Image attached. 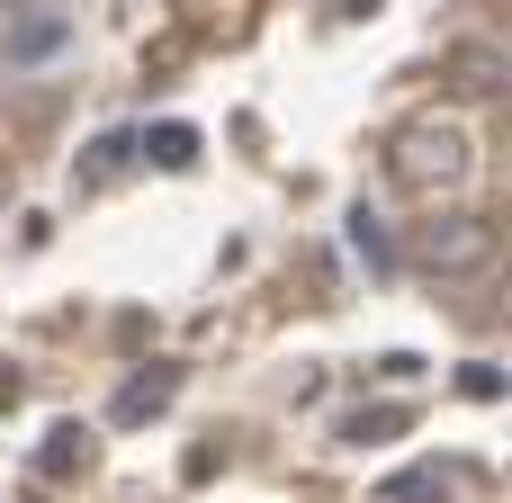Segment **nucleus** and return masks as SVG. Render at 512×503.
<instances>
[{
	"instance_id": "f257e3e1",
	"label": "nucleus",
	"mask_w": 512,
	"mask_h": 503,
	"mask_svg": "<svg viewBox=\"0 0 512 503\" xmlns=\"http://www.w3.org/2000/svg\"><path fill=\"white\" fill-rule=\"evenodd\" d=\"M468 171H477V135L459 117H441V108H423V117H405L387 135V180L405 198H423V207H441L450 189H468Z\"/></svg>"
},
{
	"instance_id": "f03ea898",
	"label": "nucleus",
	"mask_w": 512,
	"mask_h": 503,
	"mask_svg": "<svg viewBox=\"0 0 512 503\" xmlns=\"http://www.w3.org/2000/svg\"><path fill=\"white\" fill-rule=\"evenodd\" d=\"M405 261H414L423 279H468V270L495 261V216H477V207H432V216L405 234Z\"/></svg>"
},
{
	"instance_id": "7ed1b4c3",
	"label": "nucleus",
	"mask_w": 512,
	"mask_h": 503,
	"mask_svg": "<svg viewBox=\"0 0 512 503\" xmlns=\"http://www.w3.org/2000/svg\"><path fill=\"white\" fill-rule=\"evenodd\" d=\"M63 45H72V9H63V0L9 9V27H0V54H9V63H45V54H63Z\"/></svg>"
},
{
	"instance_id": "20e7f679",
	"label": "nucleus",
	"mask_w": 512,
	"mask_h": 503,
	"mask_svg": "<svg viewBox=\"0 0 512 503\" xmlns=\"http://www.w3.org/2000/svg\"><path fill=\"white\" fill-rule=\"evenodd\" d=\"M450 81H459V99H512V45L459 36V45H450Z\"/></svg>"
},
{
	"instance_id": "39448f33",
	"label": "nucleus",
	"mask_w": 512,
	"mask_h": 503,
	"mask_svg": "<svg viewBox=\"0 0 512 503\" xmlns=\"http://www.w3.org/2000/svg\"><path fill=\"white\" fill-rule=\"evenodd\" d=\"M171 396H180V369H171V360H153V369H135V378L117 387V405H108V423H126V432H135V423H153V414H162Z\"/></svg>"
},
{
	"instance_id": "423d86ee",
	"label": "nucleus",
	"mask_w": 512,
	"mask_h": 503,
	"mask_svg": "<svg viewBox=\"0 0 512 503\" xmlns=\"http://www.w3.org/2000/svg\"><path fill=\"white\" fill-rule=\"evenodd\" d=\"M450 486H459V477H450L441 459H414V468H396V477L378 486V503H450Z\"/></svg>"
},
{
	"instance_id": "0eeeda50",
	"label": "nucleus",
	"mask_w": 512,
	"mask_h": 503,
	"mask_svg": "<svg viewBox=\"0 0 512 503\" xmlns=\"http://www.w3.org/2000/svg\"><path fill=\"white\" fill-rule=\"evenodd\" d=\"M135 153H144V135H99V144L81 153V189H108V180H117Z\"/></svg>"
},
{
	"instance_id": "6e6552de",
	"label": "nucleus",
	"mask_w": 512,
	"mask_h": 503,
	"mask_svg": "<svg viewBox=\"0 0 512 503\" xmlns=\"http://www.w3.org/2000/svg\"><path fill=\"white\" fill-rule=\"evenodd\" d=\"M144 153H153L162 171H198V126H180V117H171V126H153V135H144Z\"/></svg>"
},
{
	"instance_id": "1a4fd4ad",
	"label": "nucleus",
	"mask_w": 512,
	"mask_h": 503,
	"mask_svg": "<svg viewBox=\"0 0 512 503\" xmlns=\"http://www.w3.org/2000/svg\"><path fill=\"white\" fill-rule=\"evenodd\" d=\"M405 423H414V414H405V405H360V414H351V423H342V441H351V450H369V441H396V432H405Z\"/></svg>"
},
{
	"instance_id": "9d476101",
	"label": "nucleus",
	"mask_w": 512,
	"mask_h": 503,
	"mask_svg": "<svg viewBox=\"0 0 512 503\" xmlns=\"http://www.w3.org/2000/svg\"><path fill=\"white\" fill-rule=\"evenodd\" d=\"M459 396H468V405H495V396H512V369H495V360H468V369H459Z\"/></svg>"
},
{
	"instance_id": "9b49d317",
	"label": "nucleus",
	"mask_w": 512,
	"mask_h": 503,
	"mask_svg": "<svg viewBox=\"0 0 512 503\" xmlns=\"http://www.w3.org/2000/svg\"><path fill=\"white\" fill-rule=\"evenodd\" d=\"M81 459H90V432H81V423H63V432L45 441V477H72Z\"/></svg>"
},
{
	"instance_id": "f8f14e48",
	"label": "nucleus",
	"mask_w": 512,
	"mask_h": 503,
	"mask_svg": "<svg viewBox=\"0 0 512 503\" xmlns=\"http://www.w3.org/2000/svg\"><path fill=\"white\" fill-rule=\"evenodd\" d=\"M351 252H360L369 270H387V225H378L369 207H351Z\"/></svg>"
},
{
	"instance_id": "ddd939ff",
	"label": "nucleus",
	"mask_w": 512,
	"mask_h": 503,
	"mask_svg": "<svg viewBox=\"0 0 512 503\" xmlns=\"http://www.w3.org/2000/svg\"><path fill=\"white\" fill-rule=\"evenodd\" d=\"M495 315H504V324H512V270H504V288H495Z\"/></svg>"
},
{
	"instance_id": "4468645a",
	"label": "nucleus",
	"mask_w": 512,
	"mask_h": 503,
	"mask_svg": "<svg viewBox=\"0 0 512 503\" xmlns=\"http://www.w3.org/2000/svg\"><path fill=\"white\" fill-rule=\"evenodd\" d=\"M9 9H36V0H9Z\"/></svg>"
}]
</instances>
